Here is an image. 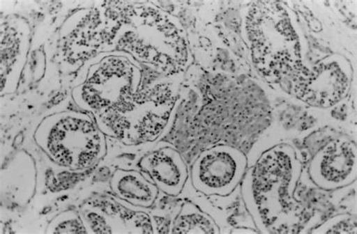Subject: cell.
<instances>
[{"mask_svg": "<svg viewBox=\"0 0 357 234\" xmlns=\"http://www.w3.org/2000/svg\"><path fill=\"white\" fill-rule=\"evenodd\" d=\"M312 182L325 191L351 185L357 176L356 143L347 138L333 140L313 157L309 166Z\"/></svg>", "mask_w": 357, "mask_h": 234, "instance_id": "ba28073f", "label": "cell"}, {"mask_svg": "<svg viewBox=\"0 0 357 234\" xmlns=\"http://www.w3.org/2000/svg\"><path fill=\"white\" fill-rule=\"evenodd\" d=\"M139 166L151 178L158 189L169 196L180 194L189 176L183 157L170 147L146 155L141 158Z\"/></svg>", "mask_w": 357, "mask_h": 234, "instance_id": "9c48e42d", "label": "cell"}, {"mask_svg": "<svg viewBox=\"0 0 357 234\" xmlns=\"http://www.w3.org/2000/svg\"><path fill=\"white\" fill-rule=\"evenodd\" d=\"M302 169L295 149L280 144L263 153L244 175L243 200L261 233H284L297 226L302 207L295 192Z\"/></svg>", "mask_w": 357, "mask_h": 234, "instance_id": "6da1fadb", "label": "cell"}, {"mask_svg": "<svg viewBox=\"0 0 357 234\" xmlns=\"http://www.w3.org/2000/svg\"><path fill=\"white\" fill-rule=\"evenodd\" d=\"M313 233H356V221L349 214H337L327 220Z\"/></svg>", "mask_w": 357, "mask_h": 234, "instance_id": "4fadbf2b", "label": "cell"}, {"mask_svg": "<svg viewBox=\"0 0 357 234\" xmlns=\"http://www.w3.org/2000/svg\"><path fill=\"white\" fill-rule=\"evenodd\" d=\"M247 157L227 145L215 146L202 153L191 171L194 188L206 196H228L241 183L247 172Z\"/></svg>", "mask_w": 357, "mask_h": 234, "instance_id": "52a82bcc", "label": "cell"}, {"mask_svg": "<svg viewBox=\"0 0 357 234\" xmlns=\"http://www.w3.org/2000/svg\"><path fill=\"white\" fill-rule=\"evenodd\" d=\"M35 139L53 162L72 170L86 169L107 153L105 134L86 112L68 111L47 117Z\"/></svg>", "mask_w": 357, "mask_h": 234, "instance_id": "3957f363", "label": "cell"}, {"mask_svg": "<svg viewBox=\"0 0 357 234\" xmlns=\"http://www.w3.org/2000/svg\"><path fill=\"white\" fill-rule=\"evenodd\" d=\"M141 72L124 57L109 56L93 65L82 86L73 92L77 104L96 116L114 109L139 91Z\"/></svg>", "mask_w": 357, "mask_h": 234, "instance_id": "5b68a950", "label": "cell"}, {"mask_svg": "<svg viewBox=\"0 0 357 234\" xmlns=\"http://www.w3.org/2000/svg\"><path fill=\"white\" fill-rule=\"evenodd\" d=\"M233 233H257L256 231H253L252 229L247 228H237L236 230L232 231Z\"/></svg>", "mask_w": 357, "mask_h": 234, "instance_id": "5bb4252c", "label": "cell"}, {"mask_svg": "<svg viewBox=\"0 0 357 234\" xmlns=\"http://www.w3.org/2000/svg\"><path fill=\"white\" fill-rule=\"evenodd\" d=\"M47 232L52 233H86V229L78 217L73 211H67L58 215L50 223Z\"/></svg>", "mask_w": 357, "mask_h": 234, "instance_id": "7c38bea8", "label": "cell"}, {"mask_svg": "<svg viewBox=\"0 0 357 234\" xmlns=\"http://www.w3.org/2000/svg\"><path fill=\"white\" fill-rule=\"evenodd\" d=\"M110 187L119 198L141 208L152 207L159 191L154 183L135 171L118 170L112 176Z\"/></svg>", "mask_w": 357, "mask_h": 234, "instance_id": "30bf717a", "label": "cell"}, {"mask_svg": "<svg viewBox=\"0 0 357 234\" xmlns=\"http://www.w3.org/2000/svg\"><path fill=\"white\" fill-rule=\"evenodd\" d=\"M246 31L256 68L271 81L282 80L297 70L300 42L283 8L265 3L253 6Z\"/></svg>", "mask_w": 357, "mask_h": 234, "instance_id": "7a4b0ae2", "label": "cell"}, {"mask_svg": "<svg viewBox=\"0 0 357 234\" xmlns=\"http://www.w3.org/2000/svg\"><path fill=\"white\" fill-rule=\"evenodd\" d=\"M172 233L215 234L220 233V229L209 214L193 203H185L174 223Z\"/></svg>", "mask_w": 357, "mask_h": 234, "instance_id": "8fae6325", "label": "cell"}, {"mask_svg": "<svg viewBox=\"0 0 357 234\" xmlns=\"http://www.w3.org/2000/svg\"><path fill=\"white\" fill-rule=\"evenodd\" d=\"M176 90L160 82L137 91L118 107L96 116L103 133L133 144L153 141L162 133L172 114Z\"/></svg>", "mask_w": 357, "mask_h": 234, "instance_id": "277c9868", "label": "cell"}, {"mask_svg": "<svg viewBox=\"0 0 357 234\" xmlns=\"http://www.w3.org/2000/svg\"><path fill=\"white\" fill-rule=\"evenodd\" d=\"M352 77L349 61L340 54H333L296 75L291 89L310 106L328 108L347 97Z\"/></svg>", "mask_w": 357, "mask_h": 234, "instance_id": "8992f818", "label": "cell"}]
</instances>
